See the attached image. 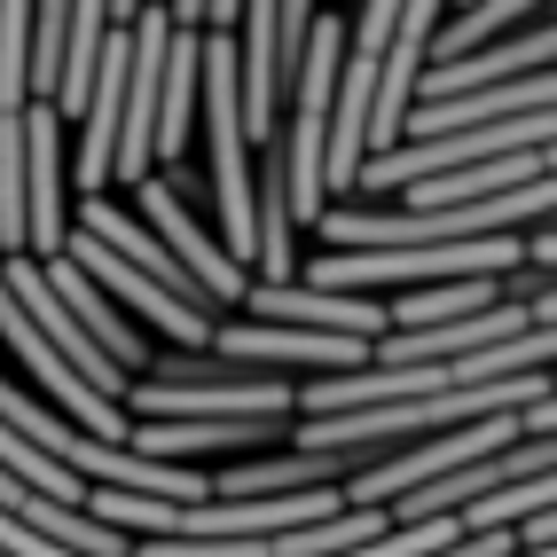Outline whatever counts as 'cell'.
Returning <instances> with one entry per match:
<instances>
[{
    "label": "cell",
    "instance_id": "6",
    "mask_svg": "<svg viewBox=\"0 0 557 557\" xmlns=\"http://www.w3.org/2000/svg\"><path fill=\"white\" fill-rule=\"evenodd\" d=\"M71 165H63V110L48 95H32L24 119V251H63L71 236Z\"/></svg>",
    "mask_w": 557,
    "mask_h": 557
},
{
    "label": "cell",
    "instance_id": "8",
    "mask_svg": "<svg viewBox=\"0 0 557 557\" xmlns=\"http://www.w3.org/2000/svg\"><path fill=\"white\" fill-rule=\"evenodd\" d=\"M40 268H48V283L63 290V307L79 314V322L95 330V338L126 361V369H150V361H158V354H150V338H141V322H134L119 299H110V290H102V283L79 268V259H71V244H63V251H40Z\"/></svg>",
    "mask_w": 557,
    "mask_h": 557
},
{
    "label": "cell",
    "instance_id": "2",
    "mask_svg": "<svg viewBox=\"0 0 557 557\" xmlns=\"http://www.w3.org/2000/svg\"><path fill=\"white\" fill-rule=\"evenodd\" d=\"M338 71H346V16L314 9L307 55L290 71V119L275 126L283 165H290V205H299V228H314L330 205V102H338Z\"/></svg>",
    "mask_w": 557,
    "mask_h": 557
},
{
    "label": "cell",
    "instance_id": "1",
    "mask_svg": "<svg viewBox=\"0 0 557 557\" xmlns=\"http://www.w3.org/2000/svg\"><path fill=\"white\" fill-rule=\"evenodd\" d=\"M299 417V377L259 361H220L212 346L158 354L150 369L126 377V417Z\"/></svg>",
    "mask_w": 557,
    "mask_h": 557
},
{
    "label": "cell",
    "instance_id": "13",
    "mask_svg": "<svg viewBox=\"0 0 557 557\" xmlns=\"http://www.w3.org/2000/svg\"><path fill=\"white\" fill-rule=\"evenodd\" d=\"M448 9H471V0H448Z\"/></svg>",
    "mask_w": 557,
    "mask_h": 557
},
{
    "label": "cell",
    "instance_id": "3",
    "mask_svg": "<svg viewBox=\"0 0 557 557\" xmlns=\"http://www.w3.org/2000/svg\"><path fill=\"white\" fill-rule=\"evenodd\" d=\"M212 354L220 361H259L283 369V377H322V369H354L377 354V338H354V330H307V322H275V314H220L212 322Z\"/></svg>",
    "mask_w": 557,
    "mask_h": 557
},
{
    "label": "cell",
    "instance_id": "4",
    "mask_svg": "<svg viewBox=\"0 0 557 557\" xmlns=\"http://www.w3.org/2000/svg\"><path fill=\"white\" fill-rule=\"evenodd\" d=\"M134 212H141V220H150V228L181 251V268H189V275L212 290V299H220V314H236V307H244V259L197 228L189 189H181L173 173H141V181H134Z\"/></svg>",
    "mask_w": 557,
    "mask_h": 557
},
{
    "label": "cell",
    "instance_id": "7",
    "mask_svg": "<svg viewBox=\"0 0 557 557\" xmlns=\"http://www.w3.org/2000/svg\"><path fill=\"white\" fill-rule=\"evenodd\" d=\"M283 408H268V417H134V448L150 456H181V463H212V456H251V448H275V440H290Z\"/></svg>",
    "mask_w": 557,
    "mask_h": 557
},
{
    "label": "cell",
    "instance_id": "10",
    "mask_svg": "<svg viewBox=\"0 0 557 557\" xmlns=\"http://www.w3.org/2000/svg\"><path fill=\"white\" fill-rule=\"evenodd\" d=\"M197 95H205V24H181L173 16V40H165V102H158V158L189 150Z\"/></svg>",
    "mask_w": 557,
    "mask_h": 557
},
{
    "label": "cell",
    "instance_id": "9",
    "mask_svg": "<svg viewBox=\"0 0 557 557\" xmlns=\"http://www.w3.org/2000/svg\"><path fill=\"white\" fill-rule=\"evenodd\" d=\"M251 205H259V251H251V268H259V275H299V205H290L283 141H259Z\"/></svg>",
    "mask_w": 557,
    "mask_h": 557
},
{
    "label": "cell",
    "instance_id": "12",
    "mask_svg": "<svg viewBox=\"0 0 557 557\" xmlns=\"http://www.w3.org/2000/svg\"><path fill=\"white\" fill-rule=\"evenodd\" d=\"M518 424H534V432H542V424H557V385H549L542 400H527V408H518Z\"/></svg>",
    "mask_w": 557,
    "mask_h": 557
},
{
    "label": "cell",
    "instance_id": "11",
    "mask_svg": "<svg viewBox=\"0 0 557 557\" xmlns=\"http://www.w3.org/2000/svg\"><path fill=\"white\" fill-rule=\"evenodd\" d=\"M557 0H471V9H448L440 16V32H432V63L440 55H463V48H479V40H495V32H510V24H527V16H549Z\"/></svg>",
    "mask_w": 557,
    "mask_h": 557
},
{
    "label": "cell",
    "instance_id": "5",
    "mask_svg": "<svg viewBox=\"0 0 557 557\" xmlns=\"http://www.w3.org/2000/svg\"><path fill=\"white\" fill-rule=\"evenodd\" d=\"M0 275H9V290L24 299V314H32V322L48 330V338H55V354H63L71 369H79L87 385H102V393H119V400H126V377H134V369H126L119 354H110V346L95 338V330H87L79 314L63 307V290L48 283L40 251H0Z\"/></svg>",
    "mask_w": 557,
    "mask_h": 557
}]
</instances>
